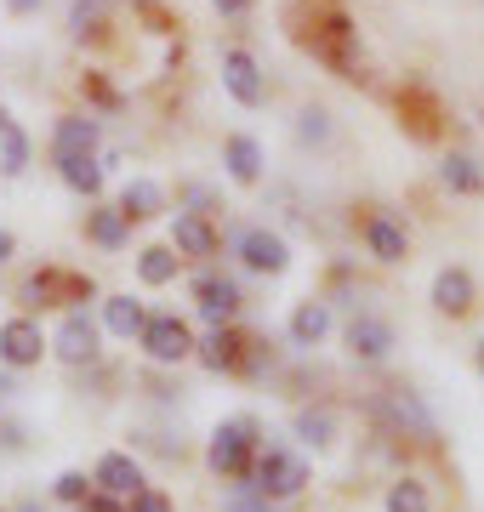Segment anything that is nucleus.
<instances>
[{"label":"nucleus","mask_w":484,"mask_h":512,"mask_svg":"<svg viewBox=\"0 0 484 512\" xmlns=\"http://www.w3.org/2000/svg\"><path fill=\"white\" fill-rule=\"evenodd\" d=\"M257 495L268 501H285V495H302L308 490V461L297 450H285V444H257V456H251V478H245Z\"/></svg>","instance_id":"nucleus-1"},{"label":"nucleus","mask_w":484,"mask_h":512,"mask_svg":"<svg viewBox=\"0 0 484 512\" xmlns=\"http://www.w3.org/2000/svg\"><path fill=\"white\" fill-rule=\"evenodd\" d=\"M257 444H262L257 416H228L223 427L211 433V473L245 484V478H251V456H257Z\"/></svg>","instance_id":"nucleus-2"},{"label":"nucleus","mask_w":484,"mask_h":512,"mask_svg":"<svg viewBox=\"0 0 484 512\" xmlns=\"http://www.w3.org/2000/svg\"><path fill=\"white\" fill-rule=\"evenodd\" d=\"M137 348L149 353L154 365H183V359H194V336L177 313H149L143 330H137Z\"/></svg>","instance_id":"nucleus-3"},{"label":"nucleus","mask_w":484,"mask_h":512,"mask_svg":"<svg viewBox=\"0 0 484 512\" xmlns=\"http://www.w3.org/2000/svg\"><path fill=\"white\" fill-rule=\"evenodd\" d=\"M92 296V279L63 274V268H40V274L23 279V302L29 308H52V302H86Z\"/></svg>","instance_id":"nucleus-4"},{"label":"nucleus","mask_w":484,"mask_h":512,"mask_svg":"<svg viewBox=\"0 0 484 512\" xmlns=\"http://www.w3.org/2000/svg\"><path fill=\"white\" fill-rule=\"evenodd\" d=\"M376 416L388 421L393 433H410V439H433L439 427H433V416L422 410V399L416 393H405V387H393V393H382V399L371 404Z\"/></svg>","instance_id":"nucleus-5"},{"label":"nucleus","mask_w":484,"mask_h":512,"mask_svg":"<svg viewBox=\"0 0 484 512\" xmlns=\"http://www.w3.org/2000/svg\"><path fill=\"white\" fill-rule=\"evenodd\" d=\"M40 353H46V336H40V325L29 319V313H18V319H6V325H0V365H6V370L40 365Z\"/></svg>","instance_id":"nucleus-6"},{"label":"nucleus","mask_w":484,"mask_h":512,"mask_svg":"<svg viewBox=\"0 0 484 512\" xmlns=\"http://www.w3.org/2000/svg\"><path fill=\"white\" fill-rule=\"evenodd\" d=\"M234 251H240L245 268H257V274H285L291 268V245L280 234H268V228H240L234 234Z\"/></svg>","instance_id":"nucleus-7"},{"label":"nucleus","mask_w":484,"mask_h":512,"mask_svg":"<svg viewBox=\"0 0 484 512\" xmlns=\"http://www.w3.org/2000/svg\"><path fill=\"white\" fill-rule=\"evenodd\" d=\"M194 302H200V319L211 330L217 325H234V313H240V285H234V279H223V274H200L194 279Z\"/></svg>","instance_id":"nucleus-8"},{"label":"nucleus","mask_w":484,"mask_h":512,"mask_svg":"<svg viewBox=\"0 0 484 512\" xmlns=\"http://www.w3.org/2000/svg\"><path fill=\"white\" fill-rule=\"evenodd\" d=\"M348 353H354L359 365H382L393 353V325L382 313H354L348 319Z\"/></svg>","instance_id":"nucleus-9"},{"label":"nucleus","mask_w":484,"mask_h":512,"mask_svg":"<svg viewBox=\"0 0 484 512\" xmlns=\"http://www.w3.org/2000/svg\"><path fill=\"white\" fill-rule=\"evenodd\" d=\"M46 348H57V359H69V365H86V359H97V319L86 308L63 313V325H57V336L46 342Z\"/></svg>","instance_id":"nucleus-10"},{"label":"nucleus","mask_w":484,"mask_h":512,"mask_svg":"<svg viewBox=\"0 0 484 512\" xmlns=\"http://www.w3.org/2000/svg\"><path fill=\"white\" fill-rule=\"evenodd\" d=\"M92 490L114 495V501H131V495L143 490V467H137V456H126V450H109V456H97Z\"/></svg>","instance_id":"nucleus-11"},{"label":"nucleus","mask_w":484,"mask_h":512,"mask_svg":"<svg viewBox=\"0 0 484 512\" xmlns=\"http://www.w3.org/2000/svg\"><path fill=\"white\" fill-rule=\"evenodd\" d=\"M223 86L234 92V103H245V109H262L268 103V86H262V69L251 52H223Z\"/></svg>","instance_id":"nucleus-12"},{"label":"nucleus","mask_w":484,"mask_h":512,"mask_svg":"<svg viewBox=\"0 0 484 512\" xmlns=\"http://www.w3.org/2000/svg\"><path fill=\"white\" fill-rule=\"evenodd\" d=\"M473 302H479V285H473L467 268H439V274H433V308L439 313L462 319V313H473Z\"/></svg>","instance_id":"nucleus-13"},{"label":"nucleus","mask_w":484,"mask_h":512,"mask_svg":"<svg viewBox=\"0 0 484 512\" xmlns=\"http://www.w3.org/2000/svg\"><path fill=\"white\" fill-rule=\"evenodd\" d=\"M103 126H97L92 114H63L52 131V160H80V154H92Z\"/></svg>","instance_id":"nucleus-14"},{"label":"nucleus","mask_w":484,"mask_h":512,"mask_svg":"<svg viewBox=\"0 0 484 512\" xmlns=\"http://www.w3.org/2000/svg\"><path fill=\"white\" fill-rule=\"evenodd\" d=\"M365 251H371L376 262H405V251H410L405 222H393L388 211H371V217H365Z\"/></svg>","instance_id":"nucleus-15"},{"label":"nucleus","mask_w":484,"mask_h":512,"mask_svg":"<svg viewBox=\"0 0 484 512\" xmlns=\"http://www.w3.org/2000/svg\"><path fill=\"white\" fill-rule=\"evenodd\" d=\"M194 353H200L205 370H217V376L228 370V376H234V370L245 365V336H240V330H228V325H217L205 342H194Z\"/></svg>","instance_id":"nucleus-16"},{"label":"nucleus","mask_w":484,"mask_h":512,"mask_svg":"<svg viewBox=\"0 0 484 512\" xmlns=\"http://www.w3.org/2000/svg\"><path fill=\"white\" fill-rule=\"evenodd\" d=\"M171 251L177 256H211L217 251V228H211L200 211H177V222H171Z\"/></svg>","instance_id":"nucleus-17"},{"label":"nucleus","mask_w":484,"mask_h":512,"mask_svg":"<svg viewBox=\"0 0 484 512\" xmlns=\"http://www.w3.org/2000/svg\"><path fill=\"white\" fill-rule=\"evenodd\" d=\"M120 211H126V222H149L166 211V188L149 183V177H131L126 188H120Z\"/></svg>","instance_id":"nucleus-18"},{"label":"nucleus","mask_w":484,"mask_h":512,"mask_svg":"<svg viewBox=\"0 0 484 512\" xmlns=\"http://www.w3.org/2000/svg\"><path fill=\"white\" fill-rule=\"evenodd\" d=\"M86 239L92 245H103V251H120L131 239V222L120 205H97V211H86Z\"/></svg>","instance_id":"nucleus-19"},{"label":"nucleus","mask_w":484,"mask_h":512,"mask_svg":"<svg viewBox=\"0 0 484 512\" xmlns=\"http://www.w3.org/2000/svg\"><path fill=\"white\" fill-rule=\"evenodd\" d=\"M223 165H228V177H234V183H257L262 177V143L257 137H228L223 143Z\"/></svg>","instance_id":"nucleus-20"},{"label":"nucleus","mask_w":484,"mask_h":512,"mask_svg":"<svg viewBox=\"0 0 484 512\" xmlns=\"http://www.w3.org/2000/svg\"><path fill=\"white\" fill-rule=\"evenodd\" d=\"M325 336H331V302H302L291 313V342L297 348H319Z\"/></svg>","instance_id":"nucleus-21"},{"label":"nucleus","mask_w":484,"mask_h":512,"mask_svg":"<svg viewBox=\"0 0 484 512\" xmlns=\"http://www.w3.org/2000/svg\"><path fill=\"white\" fill-rule=\"evenodd\" d=\"M143 319H149V308H143V302H131V296H109V302H103V330L120 336V342H137Z\"/></svg>","instance_id":"nucleus-22"},{"label":"nucleus","mask_w":484,"mask_h":512,"mask_svg":"<svg viewBox=\"0 0 484 512\" xmlns=\"http://www.w3.org/2000/svg\"><path fill=\"white\" fill-rule=\"evenodd\" d=\"M439 177H445L450 194H484V171H479V160H473V154H445Z\"/></svg>","instance_id":"nucleus-23"},{"label":"nucleus","mask_w":484,"mask_h":512,"mask_svg":"<svg viewBox=\"0 0 484 512\" xmlns=\"http://www.w3.org/2000/svg\"><path fill=\"white\" fill-rule=\"evenodd\" d=\"M177 262H183V256L171 251V245H149V251L137 256V279H143V285H171V279H177Z\"/></svg>","instance_id":"nucleus-24"},{"label":"nucleus","mask_w":484,"mask_h":512,"mask_svg":"<svg viewBox=\"0 0 484 512\" xmlns=\"http://www.w3.org/2000/svg\"><path fill=\"white\" fill-rule=\"evenodd\" d=\"M297 439L314 444V450H325V444L336 439V416L325 410V404H308V410H297Z\"/></svg>","instance_id":"nucleus-25"},{"label":"nucleus","mask_w":484,"mask_h":512,"mask_svg":"<svg viewBox=\"0 0 484 512\" xmlns=\"http://www.w3.org/2000/svg\"><path fill=\"white\" fill-rule=\"evenodd\" d=\"M57 171H63V183L75 188V194H103V165H97L92 154H80V160H57Z\"/></svg>","instance_id":"nucleus-26"},{"label":"nucleus","mask_w":484,"mask_h":512,"mask_svg":"<svg viewBox=\"0 0 484 512\" xmlns=\"http://www.w3.org/2000/svg\"><path fill=\"white\" fill-rule=\"evenodd\" d=\"M388 512H433L422 478H393L388 484Z\"/></svg>","instance_id":"nucleus-27"},{"label":"nucleus","mask_w":484,"mask_h":512,"mask_svg":"<svg viewBox=\"0 0 484 512\" xmlns=\"http://www.w3.org/2000/svg\"><path fill=\"white\" fill-rule=\"evenodd\" d=\"M23 165H29V137H23V126H6L0 131V171L18 177Z\"/></svg>","instance_id":"nucleus-28"},{"label":"nucleus","mask_w":484,"mask_h":512,"mask_svg":"<svg viewBox=\"0 0 484 512\" xmlns=\"http://www.w3.org/2000/svg\"><path fill=\"white\" fill-rule=\"evenodd\" d=\"M103 12H109V0H75V6H69V29H75L80 40L97 35V29H103Z\"/></svg>","instance_id":"nucleus-29"},{"label":"nucleus","mask_w":484,"mask_h":512,"mask_svg":"<svg viewBox=\"0 0 484 512\" xmlns=\"http://www.w3.org/2000/svg\"><path fill=\"white\" fill-rule=\"evenodd\" d=\"M297 137H302V143H331V114H325V109H302V120H297Z\"/></svg>","instance_id":"nucleus-30"},{"label":"nucleus","mask_w":484,"mask_h":512,"mask_svg":"<svg viewBox=\"0 0 484 512\" xmlns=\"http://www.w3.org/2000/svg\"><path fill=\"white\" fill-rule=\"evenodd\" d=\"M52 495L63 501V507H80V501L92 495V478H86V473H63V478L52 484Z\"/></svg>","instance_id":"nucleus-31"},{"label":"nucleus","mask_w":484,"mask_h":512,"mask_svg":"<svg viewBox=\"0 0 484 512\" xmlns=\"http://www.w3.org/2000/svg\"><path fill=\"white\" fill-rule=\"evenodd\" d=\"M228 512H268V495H257L251 484H234V501H228Z\"/></svg>","instance_id":"nucleus-32"},{"label":"nucleus","mask_w":484,"mask_h":512,"mask_svg":"<svg viewBox=\"0 0 484 512\" xmlns=\"http://www.w3.org/2000/svg\"><path fill=\"white\" fill-rule=\"evenodd\" d=\"M126 512H171V501H166L160 490H149V484H143V490L126 501Z\"/></svg>","instance_id":"nucleus-33"},{"label":"nucleus","mask_w":484,"mask_h":512,"mask_svg":"<svg viewBox=\"0 0 484 512\" xmlns=\"http://www.w3.org/2000/svg\"><path fill=\"white\" fill-rule=\"evenodd\" d=\"M75 512H126V501H114V495H103V490H92L86 501H80Z\"/></svg>","instance_id":"nucleus-34"},{"label":"nucleus","mask_w":484,"mask_h":512,"mask_svg":"<svg viewBox=\"0 0 484 512\" xmlns=\"http://www.w3.org/2000/svg\"><path fill=\"white\" fill-rule=\"evenodd\" d=\"M211 6H217L223 18H245V12H251V0H211Z\"/></svg>","instance_id":"nucleus-35"},{"label":"nucleus","mask_w":484,"mask_h":512,"mask_svg":"<svg viewBox=\"0 0 484 512\" xmlns=\"http://www.w3.org/2000/svg\"><path fill=\"white\" fill-rule=\"evenodd\" d=\"M46 0H6V12H18V18H29V12H40Z\"/></svg>","instance_id":"nucleus-36"},{"label":"nucleus","mask_w":484,"mask_h":512,"mask_svg":"<svg viewBox=\"0 0 484 512\" xmlns=\"http://www.w3.org/2000/svg\"><path fill=\"white\" fill-rule=\"evenodd\" d=\"M18 256V239H12V228H0V262H12Z\"/></svg>","instance_id":"nucleus-37"},{"label":"nucleus","mask_w":484,"mask_h":512,"mask_svg":"<svg viewBox=\"0 0 484 512\" xmlns=\"http://www.w3.org/2000/svg\"><path fill=\"white\" fill-rule=\"evenodd\" d=\"M479 376H484V342H479Z\"/></svg>","instance_id":"nucleus-38"},{"label":"nucleus","mask_w":484,"mask_h":512,"mask_svg":"<svg viewBox=\"0 0 484 512\" xmlns=\"http://www.w3.org/2000/svg\"><path fill=\"white\" fill-rule=\"evenodd\" d=\"M6 126H12V120H6V109H0V131H6Z\"/></svg>","instance_id":"nucleus-39"},{"label":"nucleus","mask_w":484,"mask_h":512,"mask_svg":"<svg viewBox=\"0 0 484 512\" xmlns=\"http://www.w3.org/2000/svg\"><path fill=\"white\" fill-rule=\"evenodd\" d=\"M18 512H40V507H35V501H29V507H18Z\"/></svg>","instance_id":"nucleus-40"},{"label":"nucleus","mask_w":484,"mask_h":512,"mask_svg":"<svg viewBox=\"0 0 484 512\" xmlns=\"http://www.w3.org/2000/svg\"><path fill=\"white\" fill-rule=\"evenodd\" d=\"M0 512H6V507H0Z\"/></svg>","instance_id":"nucleus-41"}]
</instances>
